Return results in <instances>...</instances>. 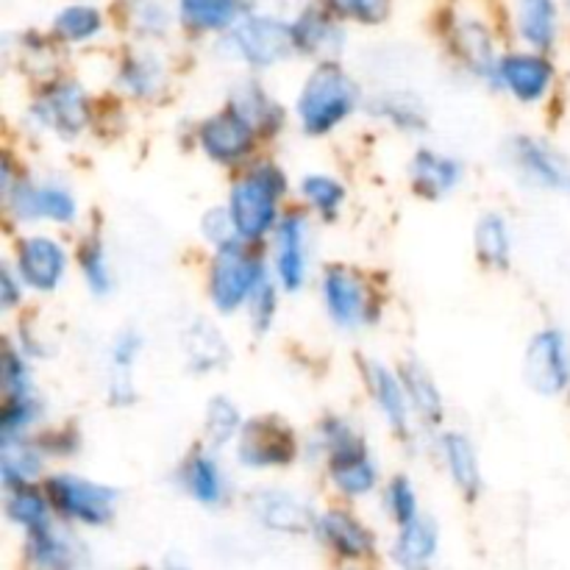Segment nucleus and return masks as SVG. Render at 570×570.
Returning a JSON list of instances; mask_svg holds the SVG:
<instances>
[{"label": "nucleus", "mask_w": 570, "mask_h": 570, "mask_svg": "<svg viewBox=\"0 0 570 570\" xmlns=\"http://www.w3.org/2000/svg\"><path fill=\"white\" fill-rule=\"evenodd\" d=\"M287 193V178L271 161L250 167L232 187L228 212L243 243H259L278 223V200Z\"/></svg>", "instance_id": "f257e3e1"}, {"label": "nucleus", "mask_w": 570, "mask_h": 570, "mask_svg": "<svg viewBox=\"0 0 570 570\" xmlns=\"http://www.w3.org/2000/svg\"><path fill=\"white\" fill-rule=\"evenodd\" d=\"M360 106V89L334 61H321L306 78L298 98V117L306 134H328Z\"/></svg>", "instance_id": "f03ea898"}, {"label": "nucleus", "mask_w": 570, "mask_h": 570, "mask_svg": "<svg viewBox=\"0 0 570 570\" xmlns=\"http://www.w3.org/2000/svg\"><path fill=\"white\" fill-rule=\"evenodd\" d=\"M243 239H234V243L220 245L217 248V259L212 265L209 276V293L212 301L220 312H234L243 304H248L250 293L256 289V284L267 276V267L259 256L248 254L243 248Z\"/></svg>", "instance_id": "7ed1b4c3"}, {"label": "nucleus", "mask_w": 570, "mask_h": 570, "mask_svg": "<svg viewBox=\"0 0 570 570\" xmlns=\"http://www.w3.org/2000/svg\"><path fill=\"white\" fill-rule=\"evenodd\" d=\"M50 507L59 512L65 521L83 523V527H106L115 518L117 493L104 484H95L89 479L59 473L45 482Z\"/></svg>", "instance_id": "20e7f679"}, {"label": "nucleus", "mask_w": 570, "mask_h": 570, "mask_svg": "<svg viewBox=\"0 0 570 570\" xmlns=\"http://www.w3.org/2000/svg\"><path fill=\"white\" fill-rule=\"evenodd\" d=\"M226 48L256 70L273 67L295 50L293 26L276 17H245L226 37Z\"/></svg>", "instance_id": "39448f33"}, {"label": "nucleus", "mask_w": 570, "mask_h": 570, "mask_svg": "<svg viewBox=\"0 0 570 570\" xmlns=\"http://www.w3.org/2000/svg\"><path fill=\"white\" fill-rule=\"evenodd\" d=\"M31 117L37 120V126L56 131L59 137H78L89 122L87 92L81 89V83L70 81V78L48 83L42 98L33 104Z\"/></svg>", "instance_id": "423d86ee"}, {"label": "nucleus", "mask_w": 570, "mask_h": 570, "mask_svg": "<svg viewBox=\"0 0 570 570\" xmlns=\"http://www.w3.org/2000/svg\"><path fill=\"white\" fill-rule=\"evenodd\" d=\"M527 382L540 395H560L570 384V351L566 334L546 328L529 343Z\"/></svg>", "instance_id": "0eeeda50"}, {"label": "nucleus", "mask_w": 570, "mask_h": 570, "mask_svg": "<svg viewBox=\"0 0 570 570\" xmlns=\"http://www.w3.org/2000/svg\"><path fill=\"white\" fill-rule=\"evenodd\" d=\"M295 438L282 421L276 417H256L239 429L237 460L245 468H278L293 462Z\"/></svg>", "instance_id": "6e6552de"}, {"label": "nucleus", "mask_w": 570, "mask_h": 570, "mask_svg": "<svg viewBox=\"0 0 570 570\" xmlns=\"http://www.w3.org/2000/svg\"><path fill=\"white\" fill-rule=\"evenodd\" d=\"M323 304H326L328 317L343 328L365 326L376 317L371 293L365 282L356 273L345 267H328L323 276Z\"/></svg>", "instance_id": "1a4fd4ad"}, {"label": "nucleus", "mask_w": 570, "mask_h": 570, "mask_svg": "<svg viewBox=\"0 0 570 570\" xmlns=\"http://www.w3.org/2000/svg\"><path fill=\"white\" fill-rule=\"evenodd\" d=\"M198 139L209 159L220 165H239L254 150L256 128L228 106L226 111H217L209 120L200 122Z\"/></svg>", "instance_id": "9d476101"}, {"label": "nucleus", "mask_w": 570, "mask_h": 570, "mask_svg": "<svg viewBox=\"0 0 570 570\" xmlns=\"http://www.w3.org/2000/svg\"><path fill=\"white\" fill-rule=\"evenodd\" d=\"M512 167L532 187L562 189L570 184V167L557 148L534 137H515L510 145Z\"/></svg>", "instance_id": "9b49d317"}, {"label": "nucleus", "mask_w": 570, "mask_h": 570, "mask_svg": "<svg viewBox=\"0 0 570 570\" xmlns=\"http://www.w3.org/2000/svg\"><path fill=\"white\" fill-rule=\"evenodd\" d=\"M248 507L256 521L271 532L306 534L317 527L312 507L284 490H256L248 499Z\"/></svg>", "instance_id": "f8f14e48"}, {"label": "nucleus", "mask_w": 570, "mask_h": 570, "mask_svg": "<svg viewBox=\"0 0 570 570\" xmlns=\"http://www.w3.org/2000/svg\"><path fill=\"white\" fill-rule=\"evenodd\" d=\"M17 271L28 287L39 293H53L67 271V254L56 239L31 237L17 248Z\"/></svg>", "instance_id": "ddd939ff"}, {"label": "nucleus", "mask_w": 570, "mask_h": 570, "mask_svg": "<svg viewBox=\"0 0 570 570\" xmlns=\"http://www.w3.org/2000/svg\"><path fill=\"white\" fill-rule=\"evenodd\" d=\"M306 234L309 220L289 212L276 223V273L287 293H298L306 282Z\"/></svg>", "instance_id": "4468645a"}, {"label": "nucleus", "mask_w": 570, "mask_h": 570, "mask_svg": "<svg viewBox=\"0 0 570 570\" xmlns=\"http://www.w3.org/2000/svg\"><path fill=\"white\" fill-rule=\"evenodd\" d=\"M499 83H504L521 104H538L554 83V67L543 56L512 53L501 59Z\"/></svg>", "instance_id": "2eb2a0df"}, {"label": "nucleus", "mask_w": 570, "mask_h": 570, "mask_svg": "<svg viewBox=\"0 0 570 570\" xmlns=\"http://www.w3.org/2000/svg\"><path fill=\"white\" fill-rule=\"evenodd\" d=\"M293 42L298 53L315 56V59L332 61L343 50L345 33L332 11L309 6L298 20L293 22Z\"/></svg>", "instance_id": "dca6fc26"}, {"label": "nucleus", "mask_w": 570, "mask_h": 570, "mask_svg": "<svg viewBox=\"0 0 570 570\" xmlns=\"http://www.w3.org/2000/svg\"><path fill=\"white\" fill-rule=\"evenodd\" d=\"M81 549L76 538L59 532L53 523L26 532L28 562L37 568H72L81 560Z\"/></svg>", "instance_id": "f3484780"}, {"label": "nucleus", "mask_w": 570, "mask_h": 570, "mask_svg": "<svg viewBox=\"0 0 570 570\" xmlns=\"http://www.w3.org/2000/svg\"><path fill=\"white\" fill-rule=\"evenodd\" d=\"M365 379L367 387H371L373 401L379 404V410L384 412V417L390 421V426L399 434L410 432V395H406V387L401 379H395L393 373L387 371L379 362H367L365 365Z\"/></svg>", "instance_id": "a211bd4d"}, {"label": "nucleus", "mask_w": 570, "mask_h": 570, "mask_svg": "<svg viewBox=\"0 0 570 570\" xmlns=\"http://www.w3.org/2000/svg\"><path fill=\"white\" fill-rule=\"evenodd\" d=\"M317 532L326 540V546L332 551H337L340 557H348V560H362V557L373 554V534L356 521L348 512H326V515L317 521Z\"/></svg>", "instance_id": "6ab92c4d"}, {"label": "nucleus", "mask_w": 570, "mask_h": 570, "mask_svg": "<svg viewBox=\"0 0 570 570\" xmlns=\"http://www.w3.org/2000/svg\"><path fill=\"white\" fill-rule=\"evenodd\" d=\"M454 45L456 53L462 56V61H465L479 78L499 83L501 59H495L493 39H490V31L482 22L462 20L460 26L454 28Z\"/></svg>", "instance_id": "aec40b11"}, {"label": "nucleus", "mask_w": 570, "mask_h": 570, "mask_svg": "<svg viewBox=\"0 0 570 570\" xmlns=\"http://www.w3.org/2000/svg\"><path fill=\"white\" fill-rule=\"evenodd\" d=\"M410 176L423 198H443L462 181V167L460 161L434 154V150H417Z\"/></svg>", "instance_id": "412c9836"}, {"label": "nucleus", "mask_w": 570, "mask_h": 570, "mask_svg": "<svg viewBox=\"0 0 570 570\" xmlns=\"http://www.w3.org/2000/svg\"><path fill=\"white\" fill-rule=\"evenodd\" d=\"M328 460V473H332V482L340 493L351 495V499H360L367 495L376 488V468H373L371 456L365 449L354 451H340V454L326 456Z\"/></svg>", "instance_id": "4be33fe9"}, {"label": "nucleus", "mask_w": 570, "mask_h": 570, "mask_svg": "<svg viewBox=\"0 0 570 570\" xmlns=\"http://www.w3.org/2000/svg\"><path fill=\"white\" fill-rule=\"evenodd\" d=\"M232 106L234 111L245 117L250 126L256 128V134H276L278 128L284 126V111L271 95L262 89V83L256 81H243L232 95Z\"/></svg>", "instance_id": "5701e85b"}, {"label": "nucleus", "mask_w": 570, "mask_h": 570, "mask_svg": "<svg viewBox=\"0 0 570 570\" xmlns=\"http://www.w3.org/2000/svg\"><path fill=\"white\" fill-rule=\"evenodd\" d=\"M438 523L432 518H421L417 515L415 521L404 523L401 527L399 540L393 546V557L399 566L404 568H423L434 560L438 554Z\"/></svg>", "instance_id": "b1692460"}, {"label": "nucleus", "mask_w": 570, "mask_h": 570, "mask_svg": "<svg viewBox=\"0 0 570 570\" xmlns=\"http://www.w3.org/2000/svg\"><path fill=\"white\" fill-rule=\"evenodd\" d=\"M181 479L187 493L193 495L198 504L217 507L226 499V476H223L215 456H209L206 451H198V454H193L184 462Z\"/></svg>", "instance_id": "393cba45"}, {"label": "nucleus", "mask_w": 570, "mask_h": 570, "mask_svg": "<svg viewBox=\"0 0 570 570\" xmlns=\"http://www.w3.org/2000/svg\"><path fill=\"white\" fill-rule=\"evenodd\" d=\"M443 454L445 462H449L451 479H454L456 488L462 490L465 499H476L479 490H482V471H479L476 451H473L471 440L465 434L449 432L443 434Z\"/></svg>", "instance_id": "a878e982"}, {"label": "nucleus", "mask_w": 570, "mask_h": 570, "mask_svg": "<svg viewBox=\"0 0 570 570\" xmlns=\"http://www.w3.org/2000/svg\"><path fill=\"white\" fill-rule=\"evenodd\" d=\"M245 0H181L178 14L193 31H223L237 22L243 14Z\"/></svg>", "instance_id": "bb28decb"}, {"label": "nucleus", "mask_w": 570, "mask_h": 570, "mask_svg": "<svg viewBox=\"0 0 570 570\" xmlns=\"http://www.w3.org/2000/svg\"><path fill=\"white\" fill-rule=\"evenodd\" d=\"M518 31L534 50H549L557 39L554 0H521L518 3Z\"/></svg>", "instance_id": "cd10ccee"}, {"label": "nucleus", "mask_w": 570, "mask_h": 570, "mask_svg": "<svg viewBox=\"0 0 570 570\" xmlns=\"http://www.w3.org/2000/svg\"><path fill=\"white\" fill-rule=\"evenodd\" d=\"M42 445L28 443V440L14 438L3 440V460H0V473H3L6 488H17L42 473Z\"/></svg>", "instance_id": "c85d7f7f"}, {"label": "nucleus", "mask_w": 570, "mask_h": 570, "mask_svg": "<svg viewBox=\"0 0 570 570\" xmlns=\"http://www.w3.org/2000/svg\"><path fill=\"white\" fill-rule=\"evenodd\" d=\"M48 510H50L48 493H39L31 482L17 484V488H6V512H9L11 521L20 523L26 532L50 523Z\"/></svg>", "instance_id": "c756f323"}, {"label": "nucleus", "mask_w": 570, "mask_h": 570, "mask_svg": "<svg viewBox=\"0 0 570 570\" xmlns=\"http://www.w3.org/2000/svg\"><path fill=\"white\" fill-rule=\"evenodd\" d=\"M161 83H165V67H161L159 56H128L126 65L120 67V87L134 98H150V95L159 92Z\"/></svg>", "instance_id": "7c9ffc66"}, {"label": "nucleus", "mask_w": 570, "mask_h": 570, "mask_svg": "<svg viewBox=\"0 0 570 570\" xmlns=\"http://www.w3.org/2000/svg\"><path fill=\"white\" fill-rule=\"evenodd\" d=\"M184 343H187L189 365H193L195 371L206 373L226 362V340L217 334V328L212 326V323H193V328L184 334Z\"/></svg>", "instance_id": "2f4dec72"}, {"label": "nucleus", "mask_w": 570, "mask_h": 570, "mask_svg": "<svg viewBox=\"0 0 570 570\" xmlns=\"http://www.w3.org/2000/svg\"><path fill=\"white\" fill-rule=\"evenodd\" d=\"M401 382H404L406 395H410L412 410H415L423 421L432 423V426L443 421V399H440L438 387H434L426 367L406 365L404 371H401Z\"/></svg>", "instance_id": "473e14b6"}, {"label": "nucleus", "mask_w": 570, "mask_h": 570, "mask_svg": "<svg viewBox=\"0 0 570 570\" xmlns=\"http://www.w3.org/2000/svg\"><path fill=\"white\" fill-rule=\"evenodd\" d=\"M476 250L484 265L507 267L510 265L512 237L501 215H484L476 226Z\"/></svg>", "instance_id": "72a5a7b5"}, {"label": "nucleus", "mask_w": 570, "mask_h": 570, "mask_svg": "<svg viewBox=\"0 0 570 570\" xmlns=\"http://www.w3.org/2000/svg\"><path fill=\"white\" fill-rule=\"evenodd\" d=\"M373 115L387 117L393 126L406 128V131H423L426 128V115H423L421 98L410 92H390L373 100Z\"/></svg>", "instance_id": "f704fd0d"}, {"label": "nucleus", "mask_w": 570, "mask_h": 570, "mask_svg": "<svg viewBox=\"0 0 570 570\" xmlns=\"http://www.w3.org/2000/svg\"><path fill=\"white\" fill-rule=\"evenodd\" d=\"M100 26H104V20H100L98 9H92V6H70V9L59 11L53 31L65 42H87L100 31Z\"/></svg>", "instance_id": "c9c22d12"}, {"label": "nucleus", "mask_w": 570, "mask_h": 570, "mask_svg": "<svg viewBox=\"0 0 570 570\" xmlns=\"http://www.w3.org/2000/svg\"><path fill=\"white\" fill-rule=\"evenodd\" d=\"M78 262H81V273L87 278V287L92 289L95 295H106L111 289V271L109 259H106L104 243L98 237H87L81 245V254H78Z\"/></svg>", "instance_id": "e433bc0d"}, {"label": "nucleus", "mask_w": 570, "mask_h": 570, "mask_svg": "<svg viewBox=\"0 0 570 570\" xmlns=\"http://www.w3.org/2000/svg\"><path fill=\"white\" fill-rule=\"evenodd\" d=\"M301 193H304V198L309 200L326 220L337 217L340 206H343L345 200L343 184L334 181V178L328 176H306L304 184H301Z\"/></svg>", "instance_id": "4c0bfd02"}, {"label": "nucleus", "mask_w": 570, "mask_h": 570, "mask_svg": "<svg viewBox=\"0 0 570 570\" xmlns=\"http://www.w3.org/2000/svg\"><path fill=\"white\" fill-rule=\"evenodd\" d=\"M39 401L33 395H26V399H6L3 415H0V434L3 440H14L22 438L33 423L39 421Z\"/></svg>", "instance_id": "58836bf2"}, {"label": "nucleus", "mask_w": 570, "mask_h": 570, "mask_svg": "<svg viewBox=\"0 0 570 570\" xmlns=\"http://www.w3.org/2000/svg\"><path fill=\"white\" fill-rule=\"evenodd\" d=\"M37 212L45 220L72 223L78 215V206L70 189L59 187V184H37Z\"/></svg>", "instance_id": "ea45409f"}, {"label": "nucleus", "mask_w": 570, "mask_h": 570, "mask_svg": "<svg viewBox=\"0 0 570 570\" xmlns=\"http://www.w3.org/2000/svg\"><path fill=\"white\" fill-rule=\"evenodd\" d=\"M239 429H243V423H239L237 406H234L228 399L212 401L209 410H206V434H209L212 443L215 445L228 443Z\"/></svg>", "instance_id": "a19ab883"}, {"label": "nucleus", "mask_w": 570, "mask_h": 570, "mask_svg": "<svg viewBox=\"0 0 570 570\" xmlns=\"http://www.w3.org/2000/svg\"><path fill=\"white\" fill-rule=\"evenodd\" d=\"M3 393L6 399H26L31 393V373H28L26 360L22 354H17L11 345L3 348Z\"/></svg>", "instance_id": "79ce46f5"}, {"label": "nucleus", "mask_w": 570, "mask_h": 570, "mask_svg": "<svg viewBox=\"0 0 570 570\" xmlns=\"http://www.w3.org/2000/svg\"><path fill=\"white\" fill-rule=\"evenodd\" d=\"M387 510H390V515L395 518V523H399V527L415 521V518H417V499H415V490H412L410 479L399 476V479H393V482H390Z\"/></svg>", "instance_id": "37998d69"}, {"label": "nucleus", "mask_w": 570, "mask_h": 570, "mask_svg": "<svg viewBox=\"0 0 570 570\" xmlns=\"http://www.w3.org/2000/svg\"><path fill=\"white\" fill-rule=\"evenodd\" d=\"M326 3L334 14L360 22H382L390 11V0H326Z\"/></svg>", "instance_id": "c03bdc74"}, {"label": "nucleus", "mask_w": 570, "mask_h": 570, "mask_svg": "<svg viewBox=\"0 0 570 570\" xmlns=\"http://www.w3.org/2000/svg\"><path fill=\"white\" fill-rule=\"evenodd\" d=\"M248 309L256 332H267L273 323V315H276V287H273L267 276L262 278V282L256 284L254 293H250Z\"/></svg>", "instance_id": "a18cd8bd"}, {"label": "nucleus", "mask_w": 570, "mask_h": 570, "mask_svg": "<svg viewBox=\"0 0 570 570\" xmlns=\"http://www.w3.org/2000/svg\"><path fill=\"white\" fill-rule=\"evenodd\" d=\"M200 228H204L206 239H212L217 248H220V245L234 243V239H239L237 226H234V217L228 209H212L209 215L204 217V223H200Z\"/></svg>", "instance_id": "49530a36"}, {"label": "nucleus", "mask_w": 570, "mask_h": 570, "mask_svg": "<svg viewBox=\"0 0 570 570\" xmlns=\"http://www.w3.org/2000/svg\"><path fill=\"white\" fill-rule=\"evenodd\" d=\"M131 22L145 33H161L167 28V11L156 0H134Z\"/></svg>", "instance_id": "de8ad7c7"}, {"label": "nucleus", "mask_w": 570, "mask_h": 570, "mask_svg": "<svg viewBox=\"0 0 570 570\" xmlns=\"http://www.w3.org/2000/svg\"><path fill=\"white\" fill-rule=\"evenodd\" d=\"M139 345H142V340H139L137 332H122L115 340V345H111V365H115V371H128L134 365Z\"/></svg>", "instance_id": "09e8293b"}, {"label": "nucleus", "mask_w": 570, "mask_h": 570, "mask_svg": "<svg viewBox=\"0 0 570 570\" xmlns=\"http://www.w3.org/2000/svg\"><path fill=\"white\" fill-rule=\"evenodd\" d=\"M20 282H22V278H20ZM20 282H17V276L11 273V267H3V273H0V293H3L6 309L17 306V301H20V295H22Z\"/></svg>", "instance_id": "8fccbe9b"}]
</instances>
